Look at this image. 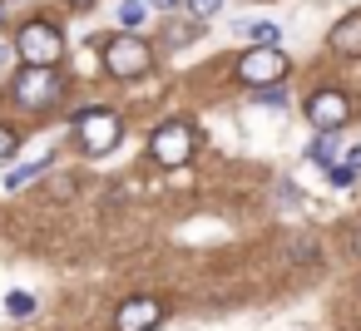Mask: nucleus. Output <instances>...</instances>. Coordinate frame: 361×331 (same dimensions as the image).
<instances>
[{
  "label": "nucleus",
  "mask_w": 361,
  "mask_h": 331,
  "mask_svg": "<svg viewBox=\"0 0 361 331\" xmlns=\"http://www.w3.org/2000/svg\"><path fill=\"white\" fill-rule=\"evenodd\" d=\"M11 94H16L25 109H50V104H60L65 85L55 80V65H25V70L11 80Z\"/></svg>",
  "instance_id": "1"
},
{
  "label": "nucleus",
  "mask_w": 361,
  "mask_h": 331,
  "mask_svg": "<svg viewBox=\"0 0 361 331\" xmlns=\"http://www.w3.org/2000/svg\"><path fill=\"white\" fill-rule=\"evenodd\" d=\"M104 70L114 80H139L154 70V50L139 40V35H119V40H104Z\"/></svg>",
  "instance_id": "2"
},
{
  "label": "nucleus",
  "mask_w": 361,
  "mask_h": 331,
  "mask_svg": "<svg viewBox=\"0 0 361 331\" xmlns=\"http://www.w3.org/2000/svg\"><path fill=\"white\" fill-rule=\"evenodd\" d=\"M16 55H20L25 65H55V60L65 55V40H60V30H55L50 20H30V25H20V35H16Z\"/></svg>",
  "instance_id": "3"
},
{
  "label": "nucleus",
  "mask_w": 361,
  "mask_h": 331,
  "mask_svg": "<svg viewBox=\"0 0 361 331\" xmlns=\"http://www.w3.org/2000/svg\"><path fill=\"white\" fill-rule=\"evenodd\" d=\"M149 154H154V163H164V168H183V163L193 158V129H188L183 119L159 124L154 139H149Z\"/></svg>",
  "instance_id": "4"
},
{
  "label": "nucleus",
  "mask_w": 361,
  "mask_h": 331,
  "mask_svg": "<svg viewBox=\"0 0 361 331\" xmlns=\"http://www.w3.org/2000/svg\"><path fill=\"white\" fill-rule=\"evenodd\" d=\"M282 75H287V55H282L277 45H257V50H247L243 65H238V80H243L247 89H257V85H277Z\"/></svg>",
  "instance_id": "5"
},
{
  "label": "nucleus",
  "mask_w": 361,
  "mask_h": 331,
  "mask_svg": "<svg viewBox=\"0 0 361 331\" xmlns=\"http://www.w3.org/2000/svg\"><path fill=\"white\" fill-rule=\"evenodd\" d=\"M75 124H80V144H85V154H94V158L109 154V149L119 144V134H124V129H119V114H109V109H90V114H80Z\"/></svg>",
  "instance_id": "6"
},
{
  "label": "nucleus",
  "mask_w": 361,
  "mask_h": 331,
  "mask_svg": "<svg viewBox=\"0 0 361 331\" xmlns=\"http://www.w3.org/2000/svg\"><path fill=\"white\" fill-rule=\"evenodd\" d=\"M351 119V99L341 94V89H317L312 99H307V124H317V129H341Z\"/></svg>",
  "instance_id": "7"
},
{
  "label": "nucleus",
  "mask_w": 361,
  "mask_h": 331,
  "mask_svg": "<svg viewBox=\"0 0 361 331\" xmlns=\"http://www.w3.org/2000/svg\"><path fill=\"white\" fill-rule=\"evenodd\" d=\"M159 321H164V301L159 296H129L119 306V316H114L119 331H154Z\"/></svg>",
  "instance_id": "8"
},
{
  "label": "nucleus",
  "mask_w": 361,
  "mask_h": 331,
  "mask_svg": "<svg viewBox=\"0 0 361 331\" xmlns=\"http://www.w3.org/2000/svg\"><path fill=\"white\" fill-rule=\"evenodd\" d=\"M331 50L336 55H361V11H351L331 25Z\"/></svg>",
  "instance_id": "9"
},
{
  "label": "nucleus",
  "mask_w": 361,
  "mask_h": 331,
  "mask_svg": "<svg viewBox=\"0 0 361 331\" xmlns=\"http://www.w3.org/2000/svg\"><path fill=\"white\" fill-rule=\"evenodd\" d=\"M336 134L341 129H317V139H312V163H336Z\"/></svg>",
  "instance_id": "10"
},
{
  "label": "nucleus",
  "mask_w": 361,
  "mask_h": 331,
  "mask_svg": "<svg viewBox=\"0 0 361 331\" xmlns=\"http://www.w3.org/2000/svg\"><path fill=\"white\" fill-rule=\"evenodd\" d=\"M45 168H50V158H35V163H20L16 173H6V188H25V183H30V178H40Z\"/></svg>",
  "instance_id": "11"
},
{
  "label": "nucleus",
  "mask_w": 361,
  "mask_h": 331,
  "mask_svg": "<svg viewBox=\"0 0 361 331\" xmlns=\"http://www.w3.org/2000/svg\"><path fill=\"white\" fill-rule=\"evenodd\" d=\"M238 30H243L247 40H262V45H277V40H282V30H277V25H262V20H252V25L243 20Z\"/></svg>",
  "instance_id": "12"
},
{
  "label": "nucleus",
  "mask_w": 361,
  "mask_h": 331,
  "mask_svg": "<svg viewBox=\"0 0 361 331\" xmlns=\"http://www.w3.org/2000/svg\"><path fill=\"white\" fill-rule=\"evenodd\" d=\"M119 25L124 30H139L144 25V0H124V6H119Z\"/></svg>",
  "instance_id": "13"
},
{
  "label": "nucleus",
  "mask_w": 361,
  "mask_h": 331,
  "mask_svg": "<svg viewBox=\"0 0 361 331\" xmlns=\"http://www.w3.org/2000/svg\"><path fill=\"white\" fill-rule=\"evenodd\" d=\"M188 11H193L198 20H213V15L223 11V0H188Z\"/></svg>",
  "instance_id": "14"
},
{
  "label": "nucleus",
  "mask_w": 361,
  "mask_h": 331,
  "mask_svg": "<svg viewBox=\"0 0 361 331\" xmlns=\"http://www.w3.org/2000/svg\"><path fill=\"white\" fill-rule=\"evenodd\" d=\"M287 257H292V262H312V257H317V247H312V237H297Z\"/></svg>",
  "instance_id": "15"
},
{
  "label": "nucleus",
  "mask_w": 361,
  "mask_h": 331,
  "mask_svg": "<svg viewBox=\"0 0 361 331\" xmlns=\"http://www.w3.org/2000/svg\"><path fill=\"white\" fill-rule=\"evenodd\" d=\"M16 144H20V139H16V129H6V124H0V163H6V158L16 154Z\"/></svg>",
  "instance_id": "16"
},
{
  "label": "nucleus",
  "mask_w": 361,
  "mask_h": 331,
  "mask_svg": "<svg viewBox=\"0 0 361 331\" xmlns=\"http://www.w3.org/2000/svg\"><path fill=\"white\" fill-rule=\"evenodd\" d=\"M6 306H11V311H16V316H25V311H30V306H35V301H30V296H25V292H16V296H11V301H6Z\"/></svg>",
  "instance_id": "17"
},
{
  "label": "nucleus",
  "mask_w": 361,
  "mask_h": 331,
  "mask_svg": "<svg viewBox=\"0 0 361 331\" xmlns=\"http://www.w3.org/2000/svg\"><path fill=\"white\" fill-rule=\"evenodd\" d=\"M351 178H356V173H351V168H346V163H336V168H331V183H341V188H346V183H351Z\"/></svg>",
  "instance_id": "18"
},
{
  "label": "nucleus",
  "mask_w": 361,
  "mask_h": 331,
  "mask_svg": "<svg viewBox=\"0 0 361 331\" xmlns=\"http://www.w3.org/2000/svg\"><path fill=\"white\" fill-rule=\"evenodd\" d=\"M346 168H351V173H361V149H351V154H346Z\"/></svg>",
  "instance_id": "19"
},
{
  "label": "nucleus",
  "mask_w": 361,
  "mask_h": 331,
  "mask_svg": "<svg viewBox=\"0 0 361 331\" xmlns=\"http://www.w3.org/2000/svg\"><path fill=\"white\" fill-rule=\"evenodd\" d=\"M144 6H178V0H144Z\"/></svg>",
  "instance_id": "20"
},
{
  "label": "nucleus",
  "mask_w": 361,
  "mask_h": 331,
  "mask_svg": "<svg viewBox=\"0 0 361 331\" xmlns=\"http://www.w3.org/2000/svg\"><path fill=\"white\" fill-rule=\"evenodd\" d=\"M70 6H94V0H70Z\"/></svg>",
  "instance_id": "21"
},
{
  "label": "nucleus",
  "mask_w": 361,
  "mask_h": 331,
  "mask_svg": "<svg viewBox=\"0 0 361 331\" xmlns=\"http://www.w3.org/2000/svg\"><path fill=\"white\" fill-rule=\"evenodd\" d=\"M351 247H356V252H361V232H356V242H351Z\"/></svg>",
  "instance_id": "22"
},
{
  "label": "nucleus",
  "mask_w": 361,
  "mask_h": 331,
  "mask_svg": "<svg viewBox=\"0 0 361 331\" xmlns=\"http://www.w3.org/2000/svg\"><path fill=\"white\" fill-rule=\"evenodd\" d=\"M0 20H6V6H0Z\"/></svg>",
  "instance_id": "23"
}]
</instances>
